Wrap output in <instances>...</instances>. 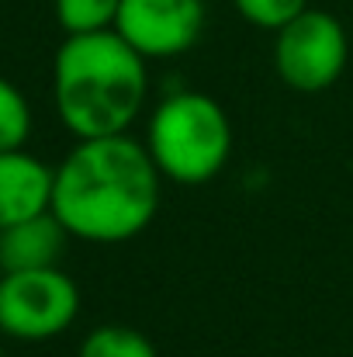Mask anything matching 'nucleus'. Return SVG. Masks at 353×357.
<instances>
[{
  "mask_svg": "<svg viewBox=\"0 0 353 357\" xmlns=\"http://www.w3.org/2000/svg\"><path fill=\"white\" fill-rule=\"evenodd\" d=\"M163 202V174L146 142L125 135L77 139L52 181V215L84 243H128L149 229Z\"/></svg>",
  "mask_w": 353,
  "mask_h": 357,
  "instance_id": "obj_1",
  "label": "nucleus"
},
{
  "mask_svg": "<svg viewBox=\"0 0 353 357\" xmlns=\"http://www.w3.org/2000/svg\"><path fill=\"white\" fill-rule=\"evenodd\" d=\"M149 59L115 28L66 35L52 59L56 115L73 139L125 135L149 98Z\"/></svg>",
  "mask_w": 353,
  "mask_h": 357,
  "instance_id": "obj_2",
  "label": "nucleus"
},
{
  "mask_svg": "<svg viewBox=\"0 0 353 357\" xmlns=\"http://www.w3.org/2000/svg\"><path fill=\"white\" fill-rule=\"evenodd\" d=\"M146 149L173 184H208L233 156V121L226 108L201 91L163 94L146 125Z\"/></svg>",
  "mask_w": 353,
  "mask_h": 357,
  "instance_id": "obj_3",
  "label": "nucleus"
},
{
  "mask_svg": "<svg viewBox=\"0 0 353 357\" xmlns=\"http://www.w3.org/2000/svg\"><path fill=\"white\" fill-rule=\"evenodd\" d=\"M80 316V288L59 267L0 274V333L38 344L66 333Z\"/></svg>",
  "mask_w": 353,
  "mask_h": 357,
  "instance_id": "obj_4",
  "label": "nucleus"
},
{
  "mask_svg": "<svg viewBox=\"0 0 353 357\" xmlns=\"http://www.w3.org/2000/svg\"><path fill=\"white\" fill-rule=\"evenodd\" d=\"M350 59V38L340 17L305 7L295 21L274 31V70L298 94L329 91Z\"/></svg>",
  "mask_w": 353,
  "mask_h": 357,
  "instance_id": "obj_5",
  "label": "nucleus"
},
{
  "mask_svg": "<svg viewBox=\"0 0 353 357\" xmlns=\"http://www.w3.org/2000/svg\"><path fill=\"white\" fill-rule=\"evenodd\" d=\"M205 0H121L115 31L142 59H177L205 31Z\"/></svg>",
  "mask_w": 353,
  "mask_h": 357,
  "instance_id": "obj_6",
  "label": "nucleus"
},
{
  "mask_svg": "<svg viewBox=\"0 0 353 357\" xmlns=\"http://www.w3.org/2000/svg\"><path fill=\"white\" fill-rule=\"evenodd\" d=\"M56 170L31 156L28 149L0 153V229L52 212Z\"/></svg>",
  "mask_w": 353,
  "mask_h": 357,
  "instance_id": "obj_7",
  "label": "nucleus"
},
{
  "mask_svg": "<svg viewBox=\"0 0 353 357\" xmlns=\"http://www.w3.org/2000/svg\"><path fill=\"white\" fill-rule=\"evenodd\" d=\"M66 226L42 212L35 219L14 222L0 229V271H38V267H59V257L66 250Z\"/></svg>",
  "mask_w": 353,
  "mask_h": 357,
  "instance_id": "obj_8",
  "label": "nucleus"
},
{
  "mask_svg": "<svg viewBox=\"0 0 353 357\" xmlns=\"http://www.w3.org/2000/svg\"><path fill=\"white\" fill-rule=\"evenodd\" d=\"M77 357H159V354H156L152 340L146 333H139L135 326L104 323V326H94L84 337Z\"/></svg>",
  "mask_w": 353,
  "mask_h": 357,
  "instance_id": "obj_9",
  "label": "nucleus"
},
{
  "mask_svg": "<svg viewBox=\"0 0 353 357\" xmlns=\"http://www.w3.org/2000/svg\"><path fill=\"white\" fill-rule=\"evenodd\" d=\"M121 0H52L56 21L66 35H91L115 28Z\"/></svg>",
  "mask_w": 353,
  "mask_h": 357,
  "instance_id": "obj_10",
  "label": "nucleus"
},
{
  "mask_svg": "<svg viewBox=\"0 0 353 357\" xmlns=\"http://www.w3.org/2000/svg\"><path fill=\"white\" fill-rule=\"evenodd\" d=\"M28 135H31V105L7 77H0V153L24 149Z\"/></svg>",
  "mask_w": 353,
  "mask_h": 357,
  "instance_id": "obj_11",
  "label": "nucleus"
},
{
  "mask_svg": "<svg viewBox=\"0 0 353 357\" xmlns=\"http://www.w3.org/2000/svg\"><path fill=\"white\" fill-rule=\"evenodd\" d=\"M233 7L239 10V17H246L253 28L277 31L288 21H295L308 7V0H233Z\"/></svg>",
  "mask_w": 353,
  "mask_h": 357,
  "instance_id": "obj_12",
  "label": "nucleus"
},
{
  "mask_svg": "<svg viewBox=\"0 0 353 357\" xmlns=\"http://www.w3.org/2000/svg\"><path fill=\"white\" fill-rule=\"evenodd\" d=\"M0 357H7V354H3V347H0Z\"/></svg>",
  "mask_w": 353,
  "mask_h": 357,
  "instance_id": "obj_13",
  "label": "nucleus"
}]
</instances>
